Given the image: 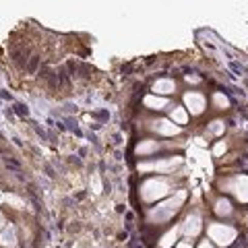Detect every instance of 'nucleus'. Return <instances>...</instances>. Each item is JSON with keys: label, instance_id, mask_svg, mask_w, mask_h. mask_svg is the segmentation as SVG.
Listing matches in <instances>:
<instances>
[{"label": "nucleus", "instance_id": "7ed1b4c3", "mask_svg": "<svg viewBox=\"0 0 248 248\" xmlns=\"http://www.w3.org/2000/svg\"><path fill=\"white\" fill-rule=\"evenodd\" d=\"M184 232H186L188 236H197V234L201 232V219H199V215H190L188 219H186Z\"/></svg>", "mask_w": 248, "mask_h": 248}, {"label": "nucleus", "instance_id": "20e7f679", "mask_svg": "<svg viewBox=\"0 0 248 248\" xmlns=\"http://www.w3.org/2000/svg\"><path fill=\"white\" fill-rule=\"evenodd\" d=\"M174 89H176V83L170 81V79H159V81L153 85L155 93H174Z\"/></svg>", "mask_w": 248, "mask_h": 248}, {"label": "nucleus", "instance_id": "2eb2a0df", "mask_svg": "<svg viewBox=\"0 0 248 248\" xmlns=\"http://www.w3.org/2000/svg\"><path fill=\"white\" fill-rule=\"evenodd\" d=\"M201 248H213V246H209L207 242H203V244H201Z\"/></svg>", "mask_w": 248, "mask_h": 248}, {"label": "nucleus", "instance_id": "f257e3e1", "mask_svg": "<svg viewBox=\"0 0 248 248\" xmlns=\"http://www.w3.org/2000/svg\"><path fill=\"white\" fill-rule=\"evenodd\" d=\"M209 236L219 246H230L236 240V230L232 225H225V223H211L209 225Z\"/></svg>", "mask_w": 248, "mask_h": 248}, {"label": "nucleus", "instance_id": "423d86ee", "mask_svg": "<svg viewBox=\"0 0 248 248\" xmlns=\"http://www.w3.org/2000/svg\"><path fill=\"white\" fill-rule=\"evenodd\" d=\"M232 203L227 201V199H219L217 201V205H215V213L217 215H232Z\"/></svg>", "mask_w": 248, "mask_h": 248}, {"label": "nucleus", "instance_id": "ddd939ff", "mask_svg": "<svg viewBox=\"0 0 248 248\" xmlns=\"http://www.w3.org/2000/svg\"><path fill=\"white\" fill-rule=\"evenodd\" d=\"M225 151V143L221 141V143H217V147H215V155H217V157H219V155L223 153Z\"/></svg>", "mask_w": 248, "mask_h": 248}, {"label": "nucleus", "instance_id": "f8f14e48", "mask_svg": "<svg viewBox=\"0 0 248 248\" xmlns=\"http://www.w3.org/2000/svg\"><path fill=\"white\" fill-rule=\"evenodd\" d=\"M15 112H17L19 116H27V114H29L27 106H23V104H17V106H15Z\"/></svg>", "mask_w": 248, "mask_h": 248}, {"label": "nucleus", "instance_id": "4468645a", "mask_svg": "<svg viewBox=\"0 0 248 248\" xmlns=\"http://www.w3.org/2000/svg\"><path fill=\"white\" fill-rule=\"evenodd\" d=\"M178 248H192L190 242H182V244H178Z\"/></svg>", "mask_w": 248, "mask_h": 248}, {"label": "nucleus", "instance_id": "1a4fd4ad", "mask_svg": "<svg viewBox=\"0 0 248 248\" xmlns=\"http://www.w3.org/2000/svg\"><path fill=\"white\" fill-rule=\"evenodd\" d=\"M223 128H225L223 120H213L209 130H207V134H219V132H223Z\"/></svg>", "mask_w": 248, "mask_h": 248}, {"label": "nucleus", "instance_id": "f03ea898", "mask_svg": "<svg viewBox=\"0 0 248 248\" xmlns=\"http://www.w3.org/2000/svg\"><path fill=\"white\" fill-rule=\"evenodd\" d=\"M184 101H186V106L190 107V114H201L203 110H205V95L197 93V91H190V93L184 95Z\"/></svg>", "mask_w": 248, "mask_h": 248}, {"label": "nucleus", "instance_id": "9d476101", "mask_svg": "<svg viewBox=\"0 0 248 248\" xmlns=\"http://www.w3.org/2000/svg\"><path fill=\"white\" fill-rule=\"evenodd\" d=\"M215 106H217V110H227L230 107V99L221 93H215Z\"/></svg>", "mask_w": 248, "mask_h": 248}, {"label": "nucleus", "instance_id": "39448f33", "mask_svg": "<svg viewBox=\"0 0 248 248\" xmlns=\"http://www.w3.org/2000/svg\"><path fill=\"white\" fill-rule=\"evenodd\" d=\"M157 126H155V130L157 132H161V134H176L178 128L174 126V124H170L167 120H159V122H155Z\"/></svg>", "mask_w": 248, "mask_h": 248}, {"label": "nucleus", "instance_id": "6e6552de", "mask_svg": "<svg viewBox=\"0 0 248 248\" xmlns=\"http://www.w3.org/2000/svg\"><path fill=\"white\" fill-rule=\"evenodd\" d=\"M165 104H167V101L161 99V97H157V99H155V97H147V99H145V106H149L151 110H161Z\"/></svg>", "mask_w": 248, "mask_h": 248}, {"label": "nucleus", "instance_id": "0eeeda50", "mask_svg": "<svg viewBox=\"0 0 248 248\" xmlns=\"http://www.w3.org/2000/svg\"><path fill=\"white\" fill-rule=\"evenodd\" d=\"M172 120H176L178 124H186L188 116H186V112H184L182 107H174V110H172Z\"/></svg>", "mask_w": 248, "mask_h": 248}, {"label": "nucleus", "instance_id": "9b49d317", "mask_svg": "<svg viewBox=\"0 0 248 248\" xmlns=\"http://www.w3.org/2000/svg\"><path fill=\"white\" fill-rule=\"evenodd\" d=\"M39 56H31V62H29V66H27V71L29 72H35V68H37V64H39Z\"/></svg>", "mask_w": 248, "mask_h": 248}]
</instances>
